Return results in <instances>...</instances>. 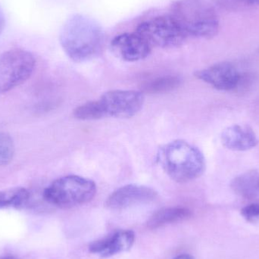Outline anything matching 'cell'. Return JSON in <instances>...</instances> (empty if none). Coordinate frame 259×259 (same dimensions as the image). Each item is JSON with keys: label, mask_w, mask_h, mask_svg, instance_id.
<instances>
[{"label": "cell", "mask_w": 259, "mask_h": 259, "mask_svg": "<svg viewBox=\"0 0 259 259\" xmlns=\"http://www.w3.org/2000/svg\"><path fill=\"white\" fill-rule=\"evenodd\" d=\"M136 32L152 47H180L187 38L172 15H162L147 20L137 27Z\"/></svg>", "instance_id": "cell-5"}, {"label": "cell", "mask_w": 259, "mask_h": 259, "mask_svg": "<svg viewBox=\"0 0 259 259\" xmlns=\"http://www.w3.org/2000/svg\"><path fill=\"white\" fill-rule=\"evenodd\" d=\"M171 15L187 37L211 39L219 33L217 15L205 0H180L174 6Z\"/></svg>", "instance_id": "cell-3"}, {"label": "cell", "mask_w": 259, "mask_h": 259, "mask_svg": "<svg viewBox=\"0 0 259 259\" xmlns=\"http://www.w3.org/2000/svg\"><path fill=\"white\" fill-rule=\"evenodd\" d=\"M134 241L135 234L132 231H119L109 237L93 242L89 246V250L103 258H109L129 251Z\"/></svg>", "instance_id": "cell-11"}, {"label": "cell", "mask_w": 259, "mask_h": 259, "mask_svg": "<svg viewBox=\"0 0 259 259\" xmlns=\"http://www.w3.org/2000/svg\"><path fill=\"white\" fill-rule=\"evenodd\" d=\"M174 259H194V258L191 255H189V254H181V255H178V256Z\"/></svg>", "instance_id": "cell-21"}, {"label": "cell", "mask_w": 259, "mask_h": 259, "mask_svg": "<svg viewBox=\"0 0 259 259\" xmlns=\"http://www.w3.org/2000/svg\"><path fill=\"white\" fill-rule=\"evenodd\" d=\"M104 34L97 22L83 15H74L65 23L60 44L67 56L76 62L91 60L103 50Z\"/></svg>", "instance_id": "cell-1"}, {"label": "cell", "mask_w": 259, "mask_h": 259, "mask_svg": "<svg viewBox=\"0 0 259 259\" xmlns=\"http://www.w3.org/2000/svg\"><path fill=\"white\" fill-rule=\"evenodd\" d=\"M157 161L170 179L180 184L197 179L205 170L202 152L184 140H175L161 146Z\"/></svg>", "instance_id": "cell-2"}, {"label": "cell", "mask_w": 259, "mask_h": 259, "mask_svg": "<svg viewBox=\"0 0 259 259\" xmlns=\"http://www.w3.org/2000/svg\"><path fill=\"white\" fill-rule=\"evenodd\" d=\"M97 190V185L92 180L77 175H68L53 181L44 190L42 195L50 205L71 208L91 202Z\"/></svg>", "instance_id": "cell-4"}, {"label": "cell", "mask_w": 259, "mask_h": 259, "mask_svg": "<svg viewBox=\"0 0 259 259\" xmlns=\"http://www.w3.org/2000/svg\"><path fill=\"white\" fill-rule=\"evenodd\" d=\"M158 197L153 189L139 184H128L117 189L106 201L110 209L120 210L140 204L149 203Z\"/></svg>", "instance_id": "cell-9"}, {"label": "cell", "mask_w": 259, "mask_h": 259, "mask_svg": "<svg viewBox=\"0 0 259 259\" xmlns=\"http://www.w3.org/2000/svg\"><path fill=\"white\" fill-rule=\"evenodd\" d=\"M74 116L83 121H92L105 118L98 100L89 101L77 106L74 110Z\"/></svg>", "instance_id": "cell-17"}, {"label": "cell", "mask_w": 259, "mask_h": 259, "mask_svg": "<svg viewBox=\"0 0 259 259\" xmlns=\"http://www.w3.org/2000/svg\"><path fill=\"white\" fill-rule=\"evenodd\" d=\"M221 139L227 149L237 152L253 149L258 142L255 132L250 127L240 124H234L224 130Z\"/></svg>", "instance_id": "cell-12"}, {"label": "cell", "mask_w": 259, "mask_h": 259, "mask_svg": "<svg viewBox=\"0 0 259 259\" xmlns=\"http://www.w3.org/2000/svg\"><path fill=\"white\" fill-rule=\"evenodd\" d=\"M5 26V17L4 14H3V11L0 9V34L3 32V29H4Z\"/></svg>", "instance_id": "cell-20"}, {"label": "cell", "mask_w": 259, "mask_h": 259, "mask_svg": "<svg viewBox=\"0 0 259 259\" xmlns=\"http://www.w3.org/2000/svg\"><path fill=\"white\" fill-rule=\"evenodd\" d=\"M35 59L26 50L13 49L0 55V94L25 82L34 70Z\"/></svg>", "instance_id": "cell-6"}, {"label": "cell", "mask_w": 259, "mask_h": 259, "mask_svg": "<svg viewBox=\"0 0 259 259\" xmlns=\"http://www.w3.org/2000/svg\"><path fill=\"white\" fill-rule=\"evenodd\" d=\"M241 214L248 222H252V223H258L259 222L258 202L246 205L241 210Z\"/></svg>", "instance_id": "cell-19"}, {"label": "cell", "mask_w": 259, "mask_h": 259, "mask_svg": "<svg viewBox=\"0 0 259 259\" xmlns=\"http://www.w3.org/2000/svg\"><path fill=\"white\" fill-rule=\"evenodd\" d=\"M195 76L215 89L223 91L238 88L242 78L238 69L233 64L227 62H219L196 71Z\"/></svg>", "instance_id": "cell-8"}, {"label": "cell", "mask_w": 259, "mask_h": 259, "mask_svg": "<svg viewBox=\"0 0 259 259\" xmlns=\"http://www.w3.org/2000/svg\"><path fill=\"white\" fill-rule=\"evenodd\" d=\"M0 259H17L15 256L12 255H6V256H1Z\"/></svg>", "instance_id": "cell-23"}, {"label": "cell", "mask_w": 259, "mask_h": 259, "mask_svg": "<svg viewBox=\"0 0 259 259\" xmlns=\"http://www.w3.org/2000/svg\"><path fill=\"white\" fill-rule=\"evenodd\" d=\"M152 48L137 32L117 35L111 42L112 53L125 62H138L146 59L150 55Z\"/></svg>", "instance_id": "cell-10"}, {"label": "cell", "mask_w": 259, "mask_h": 259, "mask_svg": "<svg viewBox=\"0 0 259 259\" xmlns=\"http://www.w3.org/2000/svg\"><path fill=\"white\" fill-rule=\"evenodd\" d=\"M30 198L28 190L15 187L0 191V208H19L27 203Z\"/></svg>", "instance_id": "cell-16"}, {"label": "cell", "mask_w": 259, "mask_h": 259, "mask_svg": "<svg viewBox=\"0 0 259 259\" xmlns=\"http://www.w3.org/2000/svg\"><path fill=\"white\" fill-rule=\"evenodd\" d=\"M98 101L105 118H129L141 110L145 97L140 91L116 90L105 93Z\"/></svg>", "instance_id": "cell-7"}, {"label": "cell", "mask_w": 259, "mask_h": 259, "mask_svg": "<svg viewBox=\"0 0 259 259\" xmlns=\"http://www.w3.org/2000/svg\"><path fill=\"white\" fill-rule=\"evenodd\" d=\"M231 186L234 193L240 197L259 202V171L244 172L236 177Z\"/></svg>", "instance_id": "cell-13"}, {"label": "cell", "mask_w": 259, "mask_h": 259, "mask_svg": "<svg viewBox=\"0 0 259 259\" xmlns=\"http://www.w3.org/2000/svg\"><path fill=\"white\" fill-rule=\"evenodd\" d=\"M246 4L252 5V6H257L259 5V0H243Z\"/></svg>", "instance_id": "cell-22"}, {"label": "cell", "mask_w": 259, "mask_h": 259, "mask_svg": "<svg viewBox=\"0 0 259 259\" xmlns=\"http://www.w3.org/2000/svg\"><path fill=\"white\" fill-rule=\"evenodd\" d=\"M181 81V79L177 76H163L145 82L142 89L147 94H164L179 88Z\"/></svg>", "instance_id": "cell-15"}, {"label": "cell", "mask_w": 259, "mask_h": 259, "mask_svg": "<svg viewBox=\"0 0 259 259\" xmlns=\"http://www.w3.org/2000/svg\"><path fill=\"white\" fill-rule=\"evenodd\" d=\"M192 216V211L184 207H168L161 208L152 214L147 222V228L158 229L170 224L178 223L187 220Z\"/></svg>", "instance_id": "cell-14"}, {"label": "cell", "mask_w": 259, "mask_h": 259, "mask_svg": "<svg viewBox=\"0 0 259 259\" xmlns=\"http://www.w3.org/2000/svg\"><path fill=\"white\" fill-rule=\"evenodd\" d=\"M15 144L12 137L4 132H0V166L9 164L15 155Z\"/></svg>", "instance_id": "cell-18"}]
</instances>
